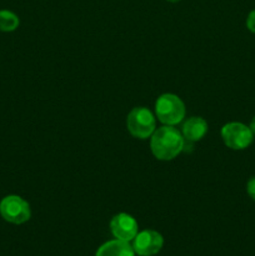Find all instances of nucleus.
Instances as JSON below:
<instances>
[{"instance_id":"f257e3e1","label":"nucleus","mask_w":255,"mask_h":256,"mask_svg":"<svg viewBox=\"0 0 255 256\" xmlns=\"http://www.w3.org/2000/svg\"><path fill=\"white\" fill-rule=\"evenodd\" d=\"M185 140L180 130L170 125L158 128L150 136V150L158 160L170 162L178 158L185 148Z\"/></svg>"},{"instance_id":"f03ea898","label":"nucleus","mask_w":255,"mask_h":256,"mask_svg":"<svg viewBox=\"0 0 255 256\" xmlns=\"http://www.w3.org/2000/svg\"><path fill=\"white\" fill-rule=\"evenodd\" d=\"M154 112L155 116L162 124L170 126H176L178 124L184 122L186 114L184 102L172 92H165L158 98Z\"/></svg>"},{"instance_id":"7ed1b4c3","label":"nucleus","mask_w":255,"mask_h":256,"mask_svg":"<svg viewBox=\"0 0 255 256\" xmlns=\"http://www.w3.org/2000/svg\"><path fill=\"white\" fill-rule=\"evenodd\" d=\"M126 128L130 135L136 139H150L156 130V116L148 108L136 106L128 114Z\"/></svg>"},{"instance_id":"20e7f679","label":"nucleus","mask_w":255,"mask_h":256,"mask_svg":"<svg viewBox=\"0 0 255 256\" xmlns=\"http://www.w3.org/2000/svg\"><path fill=\"white\" fill-rule=\"evenodd\" d=\"M0 215L8 222L20 225L29 222L32 209L29 202L19 195H8L0 202Z\"/></svg>"},{"instance_id":"39448f33","label":"nucleus","mask_w":255,"mask_h":256,"mask_svg":"<svg viewBox=\"0 0 255 256\" xmlns=\"http://www.w3.org/2000/svg\"><path fill=\"white\" fill-rule=\"evenodd\" d=\"M222 139L224 144L232 150H244L252 145L254 134L249 125L239 122H232L222 128Z\"/></svg>"},{"instance_id":"423d86ee","label":"nucleus","mask_w":255,"mask_h":256,"mask_svg":"<svg viewBox=\"0 0 255 256\" xmlns=\"http://www.w3.org/2000/svg\"><path fill=\"white\" fill-rule=\"evenodd\" d=\"M164 245V238L155 230H142L132 240V249L139 256L156 255Z\"/></svg>"},{"instance_id":"0eeeda50","label":"nucleus","mask_w":255,"mask_h":256,"mask_svg":"<svg viewBox=\"0 0 255 256\" xmlns=\"http://www.w3.org/2000/svg\"><path fill=\"white\" fill-rule=\"evenodd\" d=\"M110 232L115 239L130 242L139 232V225L134 216L126 212H119L110 220Z\"/></svg>"},{"instance_id":"6e6552de","label":"nucleus","mask_w":255,"mask_h":256,"mask_svg":"<svg viewBox=\"0 0 255 256\" xmlns=\"http://www.w3.org/2000/svg\"><path fill=\"white\" fill-rule=\"evenodd\" d=\"M209 126L206 120L200 116H192L184 122L182 126V134L185 142H200L206 135Z\"/></svg>"},{"instance_id":"1a4fd4ad","label":"nucleus","mask_w":255,"mask_h":256,"mask_svg":"<svg viewBox=\"0 0 255 256\" xmlns=\"http://www.w3.org/2000/svg\"><path fill=\"white\" fill-rule=\"evenodd\" d=\"M132 245L128 242L114 239L104 242L102 246L98 249L95 256H135Z\"/></svg>"},{"instance_id":"9d476101","label":"nucleus","mask_w":255,"mask_h":256,"mask_svg":"<svg viewBox=\"0 0 255 256\" xmlns=\"http://www.w3.org/2000/svg\"><path fill=\"white\" fill-rule=\"evenodd\" d=\"M19 16L15 12L10 10H0V32H14L19 28Z\"/></svg>"},{"instance_id":"9b49d317","label":"nucleus","mask_w":255,"mask_h":256,"mask_svg":"<svg viewBox=\"0 0 255 256\" xmlns=\"http://www.w3.org/2000/svg\"><path fill=\"white\" fill-rule=\"evenodd\" d=\"M246 28L255 34V9L249 12L246 18Z\"/></svg>"},{"instance_id":"f8f14e48","label":"nucleus","mask_w":255,"mask_h":256,"mask_svg":"<svg viewBox=\"0 0 255 256\" xmlns=\"http://www.w3.org/2000/svg\"><path fill=\"white\" fill-rule=\"evenodd\" d=\"M246 192L249 196L255 202V176H252L246 184Z\"/></svg>"},{"instance_id":"ddd939ff","label":"nucleus","mask_w":255,"mask_h":256,"mask_svg":"<svg viewBox=\"0 0 255 256\" xmlns=\"http://www.w3.org/2000/svg\"><path fill=\"white\" fill-rule=\"evenodd\" d=\"M249 128H250V130H252V134L255 135V116L252 118V122H250V124H249Z\"/></svg>"},{"instance_id":"4468645a","label":"nucleus","mask_w":255,"mask_h":256,"mask_svg":"<svg viewBox=\"0 0 255 256\" xmlns=\"http://www.w3.org/2000/svg\"><path fill=\"white\" fill-rule=\"evenodd\" d=\"M168 2H180V0H168Z\"/></svg>"}]
</instances>
